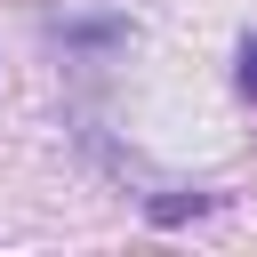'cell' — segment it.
<instances>
[{
	"label": "cell",
	"instance_id": "1",
	"mask_svg": "<svg viewBox=\"0 0 257 257\" xmlns=\"http://www.w3.org/2000/svg\"><path fill=\"white\" fill-rule=\"evenodd\" d=\"M241 88H249V96H257V40H249V48H241Z\"/></svg>",
	"mask_w": 257,
	"mask_h": 257
}]
</instances>
